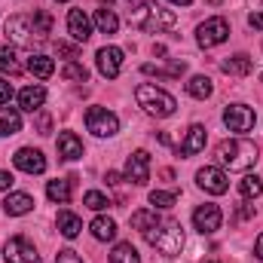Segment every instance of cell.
Wrapping results in <instances>:
<instances>
[{"instance_id": "cell-31", "label": "cell", "mask_w": 263, "mask_h": 263, "mask_svg": "<svg viewBox=\"0 0 263 263\" xmlns=\"http://www.w3.org/2000/svg\"><path fill=\"white\" fill-rule=\"evenodd\" d=\"M159 220H156V211H135L132 214V227L135 230H141V233H147L150 227H156Z\"/></svg>"}, {"instance_id": "cell-48", "label": "cell", "mask_w": 263, "mask_h": 263, "mask_svg": "<svg viewBox=\"0 0 263 263\" xmlns=\"http://www.w3.org/2000/svg\"><path fill=\"white\" fill-rule=\"evenodd\" d=\"M260 80H263V77H260Z\"/></svg>"}, {"instance_id": "cell-44", "label": "cell", "mask_w": 263, "mask_h": 263, "mask_svg": "<svg viewBox=\"0 0 263 263\" xmlns=\"http://www.w3.org/2000/svg\"><path fill=\"white\" fill-rule=\"evenodd\" d=\"M172 3H178V6H190L193 0H172Z\"/></svg>"}, {"instance_id": "cell-21", "label": "cell", "mask_w": 263, "mask_h": 263, "mask_svg": "<svg viewBox=\"0 0 263 263\" xmlns=\"http://www.w3.org/2000/svg\"><path fill=\"white\" fill-rule=\"evenodd\" d=\"M89 230H92V236H95L98 242H110V239L117 236V220H110V217H95Z\"/></svg>"}, {"instance_id": "cell-8", "label": "cell", "mask_w": 263, "mask_h": 263, "mask_svg": "<svg viewBox=\"0 0 263 263\" xmlns=\"http://www.w3.org/2000/svg\"><path fill=\"white\" fill-rule=\"evenodd\" d=\"M223 123H227V129H230V132L242 135V132H251V129H254L257 114H254L251 107H245V104H230V107L223 110Z\"/></svg>"}, {"instance_id": "cell-5", "label": "cell", "mask_w": 263, "mask_h": 263, "mask_svg": "<svg viewBox=\"0 0 263 263\" xmlns=\"http://www.w3.org/2000/svg\"><path fill=\"white\" fill-rule=\"evenodd\" d=\"M3 31H6V37H9L15 46H34V43H40L37 34H34V22H31V15H25V12L6 18V28H3Z\"/></svg>"}, {"instance_id": "cell-29", "label": "cell", "mask_w": 263, "mask_h": 263, "mask_svg": "<svg viewBox=\"0 0 263 263\" xmlns=\"http://www.w3.org/2000/svg\"><path fill=\"white\" fill-rule=\"evenodd\" d=\"M187 92H190L193 98H199V101H205V98L214 92V86H211V80H208V77H202V73H199V77H193V80L187 83Z\"/></svg>"}, {"instance_id": "cell-3", "label": "cell", "mask_w": 263, "mask_h": 263, "mask_svg": "<svg viewBox=\"0 0 263 263\" xmlns=\"http://www.w3.org/2000/svg\"><path fill=\"white\" fill-rule=\"evenodd\" d=\"M144 236H147V242H150L159 254H165V257H178V254L184 251V230H181L178 220H162V223L150 227Z\"/></svg>"}, {"instance_id": "cell-2", "label": "cell", "mask_w": 263, "mask_h": 263, "mask_svg": "<svg viewBox=\"0 0 263 263\" xmlns=\"http://www.w3.org/2000/svg\"><path fill=\"white\" fill-rule=\"evenodd\" d=\"M129 25L132 28H141L147 34H159V31H168L178 25V15L172 9H162L156 3H141L138 9L129 12Z\"/></svg>"}, {"instance_id": "cell-9", "label": "cell", "mask_w": 263, "mask_h": 263, "mask_svg": "<svg viewBox=\"0 0 263 263\" xmlns=\"http://www.w3.org/2000/svg\"><path fill=\"white\" fill-rule=\"evenodd\" d=\"M196 184L205 190V193H211V196H223V193L230 190V181H227V175H223L217 165H205V168H199L196 172Z\"/></svg>"}, {"instance_id": "cell-18", "label": "cell", "mask_w": 263, "mask_h": 263, "mask_svg": "<svg viewBox=\"0 0 263 263\" xmlns=\"http://www.w3.org/2000/svg\"><path fill=\"white\" fill-rule=\"evenodd\" d=\"M34 208V199L28 196V193H9V196L3 199V211L9 214V217H22V214H28Z\"/></svg>"}, {"instance_id": "cell-22", "label": "cell", "mask_w": 263, "mask_h": 263, "mask_svg": "<svg viewBox=\"0 0 263 263\" xmlns=\"http://www.w3.org/2000/svg\"><path fill=\"white\" fill-rule=\"evenodd\" d=\"M80 230H83V220L73 211H59V233L62 236L73 239V236H80Z\"/></svg>"}, {"instance_id": "cell-1", "label": "cell", "mask_w": 263, "mask_h": 263, "mask_svg": "<svg viewBox=\"0 0 263 263\" xmlns=\"http://www.w3.org/2000/svg\"><path fill=\"white\" fill-rule=\"evenodd\" d=\"M257 144L254 141H245V138H233V141H223L217 147V162L227 165L230 172H248L260 156H257Z\"/></svg>"}, {"instance_id": "cell-38", "label": "cell", "mask_w": 263, "mask_h": 263, "mask_svg": "<svg viewBox=\"0 0 263 263\" xmlns=\"http://www.w3.org/2000/svg\"><path fill=\"white\" fill-rule=\"evenodd\" d=\"M49 129H52L49 114H40V117H37V132H40V135H49Z\"/></svg>"}, {"instance_id": "cell-16", "label": "cell", "mask_w": 263, "mask_h": 263, "mask_svg": "<svg viewBox=\"0 0 263 263\" xmlns=\"http://www.w3.org/2000/svg\"><path fill=\"white\" fill-rule=\"evenodd\" d=\"M205 138H208L205 126H190L184 144H178V156H196V153H202L205 150Z\"/></svg>"}, {"instance_id": "cell-24", "label": "cell", "mask_w": 263, "mask_h": 263, "mask_svg": "<svg viewBox=\"0 0 263 263\" xmlns=\"http://www.w3.org/2000/svg\"><path fill=\"white\" fill-rule=\"evenodd\" d=\"M31 22H34V34H37V40L43 43V40L52 34V15H49L46 9H37V12L31 15Z\"/></svg>"}, {"instance_id": "cell-14", "label": "cell", "mask_w": 263, "mask_h": 263, "mask_svg": "<svg viewBox=\"0 0 263 263\" xmlns=\"http://www.w3.org/2000/svg\"><path fill=\"white\" fill-rule=\"evenodd\" d=\"M98 70H101L107 80H117L120 70H123V49H117V46L98 49Z\"/></svg>"}, {"instance_id": "cell-13", "label": "cell", "mask_w": 263, "mask_h": 263, "mask_svg": "<svg viewBox=\"0 0 263 263\" xmlns=\"http://www.w3.org/2000/svg\"><path fill=\"white\" fill-rule=\"evenodd\" d=\"M220 220H223V214H220V208H217V205H211V202L199 205L196 211H193V223H196V230L202 233V236H205V233L220 230Z\"/></svg>"}, {"instance_id": "cell-10", "label": "cell", "mask_w": 263, "mask_h": 263, "mask_svg": "<svg viewBox=\"0 0 263 263\" xmlns=\"http://www.w3.org/2000/svg\"><path fill=\"white\" fill-rule=\"evenodd\" d=\"M3 257H6V263H40L37 248H34L25 236L9 239V242H6V248H3Z\"/></svg>"}, {"instance_id": "cell-28", "label": "cell", "mask_w": 263, "mask_h": 263, "mask_svg": "<svg viewBox=\"0 0 263 263\" xmlns=\"http://www.w3.org/2000/svg\"><path fill=\"white\" fill-rule=\"evenodd\" d=\"M110 263H141L138 248H135L132 242H120V245L114 248V254H110Z\"/></svg>"}, {"instance_id": "cell-20", "label": "cell", "mask_w": 263, "mask_h": 263, "mask_svg": "<svg viewBox=\"0 0 263 263\" xmlns=\"http://www.w3.org/2000/svg\"><path fill=\"white\" fill-rule=\"evenodd\" d=\"M223 67V73H230V77H248L251 70H254V62L245 55V52H239V55H230L227 62H220Z\"/></svg>"}, {"instance_id": "cell-36", "label": "cell", "mask_w": 263, "mask_h": 263, "mask_svg": "<svg viewBox=\"0 0 263 263\" xmlns=\"http://www.w3.org/2000/svg\"><path fill=\"white\" fill-rule=\"evenodd\" d=\"M55 52L65 55V59H80V46H77V43H65V40L55 43Z\"/></svg>"}, {"instance_id": "cell-43", "label": "cell", "mask_w": 263, "mask_h": 263, "mask_svg": "<svg viewBox=\"0 0 263 263\" xmlns=\"http://www.w3.org/2000/svg\"><path fill=\"white\" fill-rule=\"evenodd\" d=\"M254 248H257V257L263 260V233L257 236V242H254Z\"/></svg>"}, {"instance_id": "cell-17", "label": "cell", "mask_w": 263, "mask_h": 263, "mask_svg": "<svg viewBox=\"0 0 263 263\" xmlns=\"http://www.w3.org/2000/svg\"><path fill=\"white\" fill-rule=\"evenodd\" d=\"M43 101H46V89H43V86H28V89H22V92H18V107H22V110H28V114L40 110V107H43Z\"/></svg>"}, {"instance_id": "cell-46", "label": "cell", "mask_w": 263, "mask_h": 263, "mask_svg": "<svg viewBox=\"0 0 263 263\" xmlns=\"http://www.w3.org/2000/svg\"><path fill=\"white\" fill-rule=\"evenodd\" d=\"M101 3H107V6H110V3H114V0H101Z\"/></svg>"}, {"instance_id": "cell-40", "label": "cell", "mask_w": 263, "mask_h": 263, "mask_svg": "<svg viewBox=\"0 0 263 263\" xmlns=\"http://www.w3.org/2000/svg\"><path fill=\"white\" fill-rule=\"evenodd\" d=\"M248 25L257 28V31H263V12H251V15H248Z\"/></svg>"}, {"instance_id": "cell-11", "label": "cell", "mask_w": 263, "mask_h": 263, "mask_svg": "<svg viewBox=\"0 0 263 263\" xmlns=\"http://www.w3.org/2000/svg\"><path fill=\"white\" fill-rule=\"evenodd\" d=\"M126 178L138 187H144L150 181V153L147 150H135L126 159Z\"/></svg>"}, {"instance_id": "cell-15", "label": "cell", "mask_w": 263, "mask_h": 263, "mask_svg": "<svg viewBox=\"0 0 263 263\" xmlns=\"http://www.w3.org/2000/svg\"><path fill=\"white\" fill-rule=\"evenodd\" d=\"M67 31H70V37H73L77 43H86V40L92 37V22H89V15H86L83 9H70V12H67Z\"/></svg>"}, {"instance_id": "cell-35", "label": "cell", "mask_w": 263, "mask_h": 263, "mask_svg": "<svg viewBox=\"0 0 263 263\" xmlns=\"http://www.w3.org/2000/svg\"><path fill=\"white\" fill-rule=\"evenodd\" d=\"M83 202H86V208H92V211H101V208L110 205V199L104 196V193H98V190H89V193L83 196Z\"/></svg>"}, {"instance_id": "cell-4", "label": "cell", "mask_w": 263, "mask_h": 263, "mask_svg": "<svg viewBox=\"0 0 263 263\" xmlns=\"http://www.w3.org/2000/svg\"><path fill=\"white\" fill-rule=\"evenodd\" d=\"M135 98H138V104H141L147 114H153V117H172V114L178 110L175 95H168L165 89H156V86H150V83H141V86L135 89Z\"/></svg>"}, {"instance_id": "cell-30", "label": "cell", "mask_w": 263, "mask_h": 263, "mask_svg": "<svg viewBox=\"0 0 263 263\" xmlns=\"http://www.w3.org/2000/svg\"><path fill=\"white\" fill-rule=\"evenodd\" d=\"M239 193L245 199H257L263 196V181L257 178V175H245V181L239 184Z\"/></svg>"}, {"instance_id": "cell-47", "label": "cell", "mask_w": 263, "mask_h": 263, "mask_svg": "<svg viewBox=\"0 0 263 263\" xmlns=\"http://www.w3.org/2000/svg\"><path fill=\"white\" fill-rule=\"evenodd\" d=\"M59 3H65V0H59Z\"/></svg>"}, {"instance_id": "cell-34", "label": "cell", "mask_w": 263, "mask_h": 263, "mask_svg": "<svg viewBox=\"0 0 263 263\" xmlns=\"http://www.w3.org/2000/svg\"><path fill=\"white\" fill-rule=\"evenodd\" d=\"M62 77H65V80H77V83H86V80H89V70L83 65H77V62H70V65L62 67Z\"/></svg>"}, {"instance_id": "cell-7", "label": "cell", "mask_w": 263, "mask_h": 263, "mask_svg": "<svg viewBox=\"0 0 263 263\" xmlns=\"http://www.w3.org/2000/svg\"><path fill=\"white\" fill-rule=\"evenodd\" d=\"M86 129L92 135H98V138H110V135L120 132V120L104 107H89L86 110Z\"/></svg>"}, {"instance_id": "cell-37", "label": "cell", "mask_w": 263, "mask_h": 263, "mask_svg": "<svg viewBox=\"0 0 263 263\" xmlns=\"http://www.w3.org/2000/svg\"><path fill=\"white\" fill-rule=\"evenodd\" d=\"M55 263H83V257H80L77 251H70V248H62V251L55 254Z\"/></svg>"}, {"instance_id": "cell-12", "label": "cell", "mask_w": 263, "mask_h": 263, "mask_svg": "<svg viewBox=\"0 0 263 263\" xmlns=\"http://www.w3.org/2000/svg\"><path fill=\"white\" fill-rule=\"evenodd\" d=\"M12 162H15V168H22L25 175H43V172H46V156H43L40 150H34V147H22V150L12 156Z\"/></svg>"}, {"instance_id": "cell-26", "label": "cell", "mask_w": 263, "mask_h": 263, "mask_svg": "<svg viewBox=\"0 0 263 263\" xmlns=\"http://www.w3.org/2000/svg\"><path fill=\"white\" fill-rule=\"evenodd\" d=\"M46 196H49V202L67 205L70 202V181H49L46 184Z\"/></svg>"}, {"instance_id": "cell-27", "label": "cell", "mask_w": 263, "mask_h": 263, "mask_svg": "<svg viewBox=\"0 0 263 263\" xmlns=\"http://www.w3.org/2000/svg\"><path fill=\"white\" fill-rule=\"evenodd\" d=\"M95 25H98V31H101V34H117L120 18H117V12H114V9H98V12H95Z\"/></svg>"}, {"instance_id": "cell-45", "label": "cell", "mask_w": 263, "mask_h": 263, "mask_svg": "<svg viewBox=\"0 0 263 263\" xmlns=\"http://www.w3.org/2000/svg\"><path fill=\"white\" fill-rule=\"evenodd\" d=\"M208 3H211V6H220V3H223V0H208Z\"/></svg>"}, {"instance_id": "cell-39", "label": "cell", "mask_w": 263, "mask_h": 263, "mask_svg": "<svg viewBox=\"0 0 263 263\" xmlns=\"http://www.w3.org/2000/svg\"><path fill=\"white\" fill-rule=\"evenodd\" d=\"M9 98H12V86L6 80H0V104H9Z\"/></svg>"}, {"instance_id": "cell-32", "label": "cell", "mask_w": 263, "mask_h": 263, "mask_svg": "<svg viewBox=\"0 0 263 263\" xmlns=\"http://www.w3.org/2000/svg\"><path fill=\"white\" fill-rule=\"evenodd\" d=\"M178 202V193L175 190H153L150 193V205L153 208H172Z\"/></svg>"}, {"instance_id": "cell-23", "label": "cell", "mask_w": 263, "mask_h": 263, "mask_svg": "<svg viewBox=\"0 0 263 263\" xmlns=\"http://www.w3.org/2000/svg\"><path fill=\"white\" fill-rule=\"evenodd\" d=\"M28 70H31L34 77H40V80H49V77L55 73V65H52V59H46V55H31V59H28Z\"/></svg>"}, {"instance_id": "cell-25", "label": "cell", "mask_w": 263, "mask_h": 263, "mask_svg": "<svg viewBox=\"0 0 263 263\" xmlns=\"http://www.w3.org/2000/svg\"><path fill=\"white\" fill-rule=\"evenodd\" d=\"M15 132H22V117L15 110H9V107H0V135L9 138Z\"/></svg>"}, {"instance_id": "cell-41", "label": "cell", "mask_w": 263, "mask_h": 263, "mask_svg": "<svg viewBox=\"0 0 263 263\" xmlns=\"http://www.w3.org/2000/svg\"><path fill=\"white\" fill-rule=\"evenodd\" d=\"M104 181H107L110 187H120V184H123V178H120V172H107V178H104Z\"/></svg>"}, {"instance_id": "cell-33", "label": "cell", "mask_w": 263, "mask_h": 263, "mask_svg": "<svg viewBox=\"0 0 263 263\" xmlns=\"http://www.w3.org/2000/svg\"><path fill=\"white\" fill-rule=\"evenodd\" d=\"M0 70L3 73H12V77L22 73V65L15 62V52L12 49H0Z\"/></svg>"}, {"instance_id": "cell-6", "label": "cell", "mask_w": 263, "mask_h": 263, "mask_svg": "<svg viewBox=\"0 0 263 263\" xmlns=\"http://www.w3.org/2000/svg\"><path fill=\"white\" fill-rule=\"evenodd\" d=\"M227 37H230V25H227V18H220V15L205 18V22L199 25V31H196V40H199V46H202V49L220 46Z\"/></svg>"}, {"instance_id": "cell-19", "label": "cell", "mask_w": 263, "mask_h": 263, "mask_svg": "<svg viewBox=\"0 0 263 263\" xmlns=\"http://www.w3.org/2000/svg\"><path fill=\"white\" fill-rule=\"evenodd\" d=\"M59 156L62 159H80L83 156V141L73 132H62L59 135Z\"/></svg>"}, {"instance_id": "cell-42", "label": "cell", "mask_w": 263, "mask_h": 263, "mask_svg": "<svg viewBox=\"0 0 263 263\" xmlns=\"http://www.w3.org/2000/svg\"><path fill=\"white\" fill-rule=\"evenodd\" d=\"M12 187V175L9 172H0V190H9Z\"/></svg>"}]
</instances>
